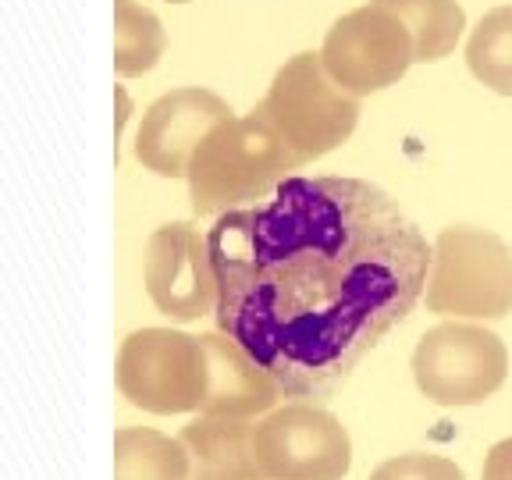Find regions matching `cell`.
<instances>
[{
  "instance_id": "6da1fadb",
  "label": "cell",
  "mask_w": 512,
  "mask_h": 480,
  "mask_svg": "<svg viewBox=\"0 0 512 480\" xmlns=\"http://www.w3.org/2000/svg\"><path fill=\"white\" fill-rule=\"evenodd\" d=\"M217 331L264 367L285 399L335 395L416 310L434 246L381 185L285 178L224 210L207 232Z\"/></svg>"
},
{
  "instance_id": "7a4b0ae2",
  "label": "cell",
  "mask_w": 512,
  "mask_h": 480,
  "mask_svg": "<svg viewBox=\"0 0 512 480\" xmlns=\"http://www.w3.org/2000/svg\"><path fill=\"white\" fill-rule=\"evenodd\" d=\"M210 384L214 374L203 338L146 328L121 345L118 388L146 413H207Z\"/></svg>"
},
{
  "instance_id": "3957f363",
  "label": "cell",
  "mask_w": 512,
  "mask_h": 480,
  "mask_svg": "<svg viewBox=\"0 0 512 480\" xmlns=\"http://www.w3.org/2000/svg\"><path fill=\"white\" fill-rule=\"evenodd\" d=\"M427 306L452 317H502L512 310V249L477 228H448L434 242Z\"/></svg>"
},
{
  "instance_id": "277c9868",
  "label": "cell",
  "mask_w": 512,
  "mask_h": 480,
  "mask_svg": "<svg viewBox=\"0 0 512 480\" xmlns=\"http://www.w3.org/2000/svg\"><path fill=\"white\" fill-rule=\"evenodd\" d=\"M253 456L267 480H342L352 470V438L317 402H288L253 427Z\"/></svg>"
},
{
  "instance_id": "5b68a950",
  "label": "cell",
  "mask_w": 512,
  "mask_h": 480,
  "mask_svg": "<svg viewBox=\"0 0 512 480\" xmlns=\"http://www.w3.org/2000/svg\"><path fill=\"white\" fill-rule=\"evenodd\" d=\"M509 352L473 324H441L413 352L416 388L438 406H477L502 388Z\"/></svg>"
},
{
  "instance_id": "8992f818",
  "label": "cell",
  "mask_w": 512,
  "mask_h": 480,
  "mask_svg": "<svg viewBox=\"0 0 512 480\" xmlns=\"http://www.w3.org/2000/svg\"><path fill=\"white\" fill-rule=\"evenodd\" d=\"M296 164V153L249 128L221 132L192 157V203L200 214H224L242 200H264L285 182V168Z\"/></svg>"
},
{
  "instance_id": "52a82bcc",
  "label": "cell",
  "mask_w": 512,
  "mask_h": 480,
  "mask_svg": "<svg viewBox=\"0 0 512 480\" xmlns=\"http://www.w3.org/2000/svg\"><path fill=\"white\" fill-rule=\"evenodd\" d=\"M146 288L160 313L196 320L217 306L207 239L192 224H164L146 246Z\"/></svg>"
},
{
  "instance_id": "ba28073f",
  "label": "cell",
  "mask_w": 512,
  "mask_h": 480,
  "mask_svg": "<svg viewBox=\"0 0 512 480\" xmlns=\"http://www.w3.org/2000/svg\"><path fill=\"white\" fill-rule=\"evenodd\" d=\"M249 416H196L178 441L189 452L192 480H267L253 456Z\"/></svg>"
},
{
  "instance_id": "9c48e42d",
  "label": "cell",
  "mask_w": 512,
  "mask_h": 480,
  "mask_svg": "<svg viewBox=\"0 0 512 480\" xmlns=\"http://www.w3.org/2000/svg\"><path fill=\"white\" fill-rule=\"evenodd\" d=\"M114 480H192L189 452L150 427H121L114 434Z\"/></svg>"
},
{
  "instance_id": "30bf717a",
  "label": "cell",
  "mask_w": 512,
  "mask_h": 480,
  "mask_svg": "<svg viewBox=\"0 0 512 480\" xmlns=\"http://www.w3.org/2000/svg\"><path fill=\"white\" fill-rule=\"evenodd\" d=\"M370 480H466L463 466L448 456H431V452H406V456L384 459Z\"/></svg>"
},
{
  "instance_id": "8fae6325",
  "label": "cell",
  "mask_w": 512,
  "mask_h": 480,
  "mask_svg": "<svg viewBox=\"0 0 512 480\" xmlns=\"http://www.w3.org/2000/svg\"><path fill=\"white\" fill-rule=\"evenodd\" d=\"M480 480H512V438H502L488 448Z\"/></svg>"
}]
</instances>
